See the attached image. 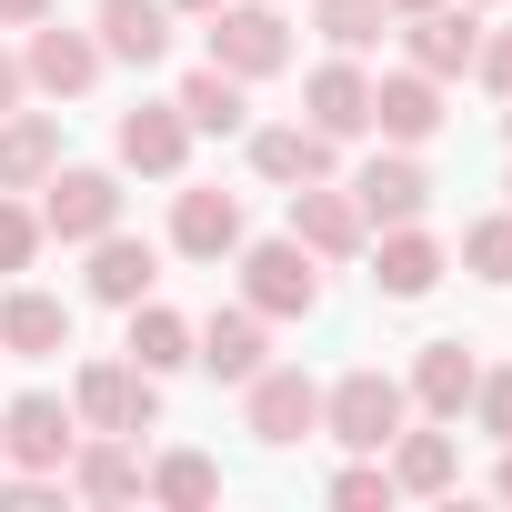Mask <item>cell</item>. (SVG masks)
Here are the masks:
<instances>
[{
	"mask_svg": "<svg viewBox=\"0 0 512 512\" xmlns=\"http://www.w3.org/2000/svg\"><path fill=\"white\" fill-rule=\"evenodd\" d=\"M61 492L71 502H141V442L131 432H81L71 462H61Z\"/></svg>",
	"mask_w": 512,
	"mask_h": 512,
	"instance_id": "cell-21",
	"label": "cell"
},
{
	"mask_svg": "<svg viewBox=\"0 0 512 512\" xmlns=\"http://www.w3.org/2000/svg\"><path fill=\"white\" fill-rule=\"evenodd\" d=\"M201 41H211V61H221L231 81H282V71L302 61L282 0H221V11L201 21Z\"/></svg>",
	"mask_w": 512,
	"mask_h": 512,
	"instance_id": "cell-3",
	"label": "cell"
},
{
	"mask_svg": "<svg viewBox=\"0 0 512 512\" xmlns=\"http://www.w3.org/2000/svg\"><path fill=\"white\" fill-rule=\"evenodd\" d=\"M452 262L472 272V282H512V211H482V221H462V251Z\"/></svg>",
	"mask_w": 512,
	"mask_h": 512,
	"instance_id": "cell-31",
	"label": "cell"
},
{
	"mask_svg": "<svg viewBox=\"0 0 512 512\" xmlns=\"http://www.w3.org/2000/svg\"><path fill=\"white\" fill-rule=\"evenodd\" d=\"M241 432L262 442V452H302V442H322V382L302 372V362H262L241 382Z\"/></svg>",
	"mask_w": 512,
	"mask_h": 512,
	"instance_id": "cell-4",
	"label": "cell"
},
{
	"mask_svg": "<svg viewBox=\"0 0 512 512\" xmlns=\"http://www.w3.org/2000/svg\"><path fill=\"white\" fill-rule=\"evenodd\" d=\"M241 151H251V181H272V191H302V181H332L342 171V141L312 131V121H251Z\"/></svg>",
	"mask_w": 512,
	"mask_h": 512,
	"instance_id": "cell-7",
	"label": "cell"
},
{
	"mask_svg": "<svg viewBox=\"0 0 512 512\" xmlns=\"http://www.w3.org/2000/svg\"><path fill=\"white\" fill-rule=\"evenodd\" d=\"M442 282H452V251H442L422 221L372 231V292H382V302H432Z\"/></svg>",
	"mask_w": 512,
	"mask_h": 512,
	"instance_id": "cell-11",
	"label": "cell"
},
{
	"mask_svg": "<svg viewBox=\"0 0 512 512\" xmlns=\"http://www.w3.org/2000/svg\"><path fill=\"white\" fill-rule=\"evenodd\" d=\"M111 161H121L131 181H181V171H191V121H181V101L121 111V121H111Z\"/></svg>",
	"mask_w": 512,
	"mask_h": 512,
	"instance_id": "cell-10",
	"label": "cell"
},
{
	"mask_svg": "<svg viewBox=\"0 0 512 512\" xmlns=\"http://www.w3.org/2000/svg\"><path fill=\"white\" fill-rule=\"evenodd\" d=\"M472 51H482V0H442V11L402 21V61L432 81H472Z\"/></svg>",
	"mask_w": 512,
	"mask_h": 512,
	"instance_id": "cell-14",
	"label": "cell"
},
{
	"mask_svg": "<svg viewBox=\"0 0 512 512\" xmlns=\"http://www.w3.org/2000/svg\"><path fill=\"white\" fill-rule=\"evenodd\" d=\"M81 442V412L61 392H11L0 402V452H11V472H61Z\"/></svg>",
	"mask_w": 512,
	"mask_h": 512,
	"instance_id": "cell-8",
	"label": "cell"
},
{
	"mask_svg": "<svg viewBox=\"0 0 512 512\" xmlns=\"http://www.w3.org/2000/svg\"><path fill=\"white\" fill-rule=\"evenodd\" d=\"M382 462H392V492H402V502H442V492L462 482V442H452V422H432V432L402 422V432L382 442Z\"/></svg>",
	"mask_w": 512,
	"mask_h": 512,
	"instance_id": "cell-23",
	"label": "cell"
},
{
	"mask_svg": "<svg viewBox=\"0 0 512 512\" xmlns=\"http://www.w3.org/2000/svg\"><path fill=\"white\" fill-rule=\"evenodd\" d=\"M332 502H352V512H372V502H402V492H392V462H382V452H352V462L332 472Z\"/></svg>",
	"mask_w": 512,
	"mask_h": 512,
	"instance_id": "cell-32",
	"label": "cell"
},
{
	"mask_svg": "<svg viewBox=\"0 0 512 512\" xmlns=\"http://www.w3.org/2000/svg\"><path fill=\"white\" fill-rule=\"evenodd\" d=\"M442 121H452V111H442V81H432V71H412V61H402V71H382V81H372V131H382L392 151H422Z\"/></svg>",
	"mask_w": 512,
	"mask_h": 512,
	"instance_id": "cell-19",
	"label": "cell"
},
{
	"mask_svg": "<svg viewBox=\"0 0 512 512\" xmlns=\"http://www.w3.org/2000/svg\"><path fill=\"white\" fill-rule=\"evenodd\" d=\"M231 272H241V302L262 312V322H312V312H322V262H312L292 231L241 241V251H231Z\"/></svg>",
	"mask_w": 512,
	"mask_h": 512,
	"instance_id": "cell-2",
	"label": "cell"
},
{
	"mask_svg": "<svg viewBox=\"0 0 512 512\" xmlns=\"http://www.w3.org/2000/svg\"><path fill=\"white\" fill-rule=\"evenodd\" d=\"M0 352L11 362H51V352H71V302L61 292H41L31 272L0 292Z\"/></svg>",
	"mask_w": 512,
	"mask_h": 512,
	"instance_id": "cell-22",
	"label": "cell"
},
{
	"mask_svg": "<svg viewBox=\"0 0 512 512\" xmlns=\"http://www.w3.org/2000/svg\"><path fill=\"white\" fill-rule=\"evenodd\" d=\"M121 322H131V332H121V352H131V362H141L151 382H171V372L191 362V312H171L161 292H151V302H131Z\"/></svg>",
	"mask_w": 512,
	"mask_h": 512,
	"instance_id": "cell-28",
	"label": "cell"
},
{
	"mask_svg": "<svg viewBox=\"0 0 512 512\" xmlns=\"http://www.w3.org/2000/svg\"><path fill=\"white\" fill-rule=\"evenodd\" d=\"M31 101V81H21V51H0V111H21Z\"/></svg>",
	"mask_w": 512,
	"mask_h": 512,
	"instance_id": "cell-37",
	"label": "cell"
},
{
	"mask_svg": "<svg viewBox=\"0 0 512 512\" xmlns=\"http://www.w3.org/2000/svg\"><path fill=\"white\" fill-rule=\"evenodd\" d=\"M292 241L312 251V262H362V251H372V221H362V201H352L342 181H302V191H292Z\"/></svg>",
	"mask_w": 512,
	"mask_h": 512,
	"instance_id": "cell-13",
	"label": "cell"
},
{
	"mask_svg": "<svg viewBox=\"0 0 512 512\" xmlns=\"http://www.w3.org/2000/svg\"><path fill=\"white\" fill-rule=\"evenodd\" d=\"M492 492H502V502H512V442H502V472H492Z\"/></svg>",
	"mask_w": 512,
	"mask_h": 512,
	"instance_id": "cell-39",
	"label": "cell"
},
{
	"mask_svg": "<svg viewBox=\"0 0 512 512\" xmlns=\"http://www.w3.org/2000/svg\"><path fill=\"white\" fill-rule=\"evenodd\" d=\"M41 231H51V241H71V251H91L101 231H121V171L61 161V171L41 181Z\"/></svg>",
	"mask_w": 512,
	"mask_h": 512,
	"instance_id": "cell-6",
	"label": "cell"
},
{
	"mask_svg": "<svg viewBox=\"0 0 512 512\" xmlns=\"http://www.w3.org/2000/svg\"><path fill=\"white\" fill-rule=\"evenodd\" d=\"M51 251V231H41V201L31 191H0V282H21L31 262Z\"/></svg>",
	"mask_w": 512,
	"mask_h": 512,
	"instance_id": "cell-30",
	"label": "cell"
},
{
	"mask_svg": "<svg viewBox=\"0 0 512 512\" xmlns=\"http://www.w3.org/2000/svg\"><path fill=\"white\" fill-rule=\"evenodd\" d=\"M181 121H191V141H231V131H251V81H231L221 61H201V71H181Z\"/></svg>",
	"mask_w": 512,
	"mask_h": 512,
	"instance_id": "cell-25",
	"label": "cell"
},
{
	"mask_svg": "<svg viewBox=\"0 0 512 512\" xmlns=\"http://www.w3.org/2000/svg\"><path fill=\"white\" fill-rule=\"evenodd\" d=\"M472 382H482V362H472V342H422L412 352V372H402V392H412V412L422 422H462L472 412Z\"/></svg>",
	"mask_w": 512,
	"mask_h": 512,
	"instance_id": "cell-20",
	"label": "cell"
},
{
	"mask_svg": "<svg viewBox=\"0 0 512 512\" xmlns=\"http://www.w3.org/2000/svg\"><path fill=\"white\" fill-rule=\"evenodd\" d=\"M81 292H91V302H111V312L151 302V292H161V241H131V231H101V241H91V272H81Z\"/></svg>",
	"mask_w": 512,
	"mask_h": 512,
	"instance_id": "cell-24",
	"label": "cell"
},
{
	"mask_svg": "<svg viewBox=\"0 0 512 512\" xmlns=\"http://www.w3.org/2000/svg\"><path fill=\"white\" fill-rule=\"evenodd\" d=\"M141 502H161V512H211V502H221V462L191 452V442H171V452L141 462Z\"/></svg>",
	"mask_w": 512,
	"mask_h": 512,
	"instance_id": "cell-27",
	"label": "cell"
},
{
	"mask_svg": "<svg viewBox=\"0 0 512 512\" xmlns=\"http://www.w3.org/2000/svg\"><path fill=\"white\" fill-rule=\"evenodd\" d=\"M472 432H482V442H512V362H492V372L472 382Z\"/></svg>",
	"mask_w": 512,
	"mask_h": 512,
	"instance_id": "cell-33",
	"label": "cell"
},
{
	"mask_svg": "<svg viewBox=\"0 0 512 512\" xmlns=\"http://www.w3.org/2000/svg\"><path fill=\"white\" fill-rule=\"evenodd\" d=\"M312 31H322L332 51H352V61H372V51L392 41V0H312Z\"/></svg>",
	"mask_w": 512,
	"mask_h": 512,
	"instance_id": "cell-29",
	"label": "cell"
},
{
	"mask_svg": "<svg viewBox=\"0 0 512 512\" xmlns=\"http://www.w3.org/2000/svg\"><path fill=\"white\" fill-rule=\"evenodd\" d=\"M302 121L332 131V141H362V131H372V71H362L352 51L312 61V71H302Z\"/></svg>",
	"mask_w": 512,
	"mask_h": 512,
	"instance_id": "cell-16",
	"label": "cell"
},
{
	"mask_svg": "<svg viewBox=\"0 0 512 512\" xmlns=\"http://www.w3.org/2000/svg\"><path fill=\"white\" fill-rule=\"evenodd\" d=\"M402 422H412V392H402V372H382V362H352L342 382H322V442H342V452H382Z\"/></svg>",
	"mask_w": 512,
	"mask_h": 512,
	"instance_id": "cell-1",
	"label": "cell"
},
{
	"mask_svg": "<svg viewBox=\"0 0 512 512\" xmlns=\"http://www.w3.org/2000/svg\"><path fill=\"white\" fill-rule=\"evenodd\" d=\"M502 211H512V171H502Z\"/></svg>",
	"mask_w": 512,
	"mask_h": 512,
	"instance_id": "cell-42",
	"label": "cell"
},
{
	"mask_svg": "<svg viewBox=\"0 0 512 512\" xmlns=\"http://www.w3.org/2000/svg\"><path fill=\"white\" fill-rule=\"evenodd\" d=\"M342 191L362 201V221H372V231H392V221H422V211H432V171H422V151H392V141H382Z\"/></svg>",
	"mask_w": 512,
	"mask_h": 512,
	"instance_id": "cell-15",
	"label": "cell"
},
{
	"mask_svg": "<svg viewBox=\"0 0 512 512\" xmlns=\"http://www.w3.org/2000/svg\"><path fill=\"white\" fill-rule=\"evenodd\" d=\"M241 241H251L241 191H211V181H181L171 191V251H181V262H231Z\"/></svg>",
	"mask_w": 512,
	"mask_h": 512,
	"instance_id": "cell-12",
	"label": "cell"
},
{
	"mask_svg": "<svg viewBox=\"0 0 512 512\" xmlns=\"http://www.w3.org/2000/svg\"><path fill=\"white\" fill-rule=\"evenodd\" d=\"M221 11V0H171V21H211Z\"/></svg>",
	"mask_w": 512,
	"mask_h": 512,
	"instance_id": "cell-38",
	"label": "cell"
},
{
	"mask_svg": "<svg viewBox=\"0 0 512 512\" xmlns=\"http://www.w3.org/2000/svg\"><path fill=\"white\" fill-rule=\"evenodd\" d=\"M0 502H11V512H51L61 502V472H0Z\"/></svg>",
	"mask_w": 512,
	"mask_h": 512,
	"instance_id": "cell-35",
	"label": "cell"
},
{
	"mask_svg": "<svg viewBox=\"0 0 512 512\" xmlns=\"http://www.w3.org/2000/svg\"><path fill=\"white\" fill-rule=\"evenodd\" d=\"M0 472H11V452H0Z\"/></svg>",
	"mask_w": 512,
	"mask_h": 512,
	"instance_id": "cell-43",
	"label": "cell"
},
{
	"mask_svg": "<svg viewBox=\"0 0 512 512\" xmlns=\"http://www.w3.org/2000/svg\"><path fill=\"white\" fill-rule=\"evenodd\" d=\"M91 41L121 71H161L171 61V0H91Z\"/></svg>",
	"mask_w": 512,
	"mask_h": 512,
	"instance_id": "cell-17",
	"label": "cell"
},
{
	"mask_svg": "<svg viewBox=\"0 0 512 512\" xmlns=\"http://www.w3.org/2000/svg\"><path fill=\"white\" fill-rule=\"evenodd\" d=\"M101 71H111V61H101V41H91V31H71L61 11H51V21H31V41H21V81H31L41 101H81Z\"/></svg>",
	"mask_w": 512,
	"mask_h": 512,
	"instance_id": "cell-9",
	"label": "cell"
},
{
	"mask_svg": "<svg viewBox=\"0 0 512 512\" xmlns=\"http://www.w3.org/2000/svg\"><path fill=\"white\" fill-rule=\"evenodd\" d=\"M61 0H0V31H31V21H51Z\"/></svg>",
	"mask_w": 512,
	"mask_h": 512,
	"instance_id": "cell-36",
	"label": "cell"
},
{
	"mask_svg": "<svg viewBox=\"0 0 512 512\" xmlns=\"http://www.w3.org/2000/svg\"><path fill=\"white\" fill-rule=\"evenodd\" d=\"M412 11H442V0H392V21H412Z\"/></svg>",
	"mask_w": 512,
	"mask_h": 512,
	"instance_id": "cell-40",
	"label": "cell"
},
{
	"mask_svg": "<svg viewBox=\"0 0 512 512\" xmlns=\"http://www.w3.org/2000/svg\"><path fill=\"white\" fill-rule=\"evenodd\" d=\"M71 412H81V432H161V382L131 362V352H101V362H81L71 372Z\"/></svg>",
	"mask_w": 512,
	"mask_h": 512,
	"instance_id": "cell-5",
	"label": "cell"
},
{
	"mask_svg": "<svg viewBox=\"0 0 512 512\" xmlns=\"http://www.w3.org/2000/svg\"><path fill=\"white\" fill-rule=\"evenodd\" d=\"M502 141H512V101H502Z\"/></svg>",
	"mask_w": 512,
	"mask_h": 512,
	"instance_id": "cell-41",
	"label": "cell"
},
{
	"mask_svg": "<svg viewBox=\"0 0 512 512\" xmlns=\"http://www.w3.org/2000/svg\"><path fill=\"white\" fill-rule=\"evenodd\" d=\"M191 362L211 372V382H251V372H262L272 362V322L262 312H251V302H231V312H211V322H191Z\"/></svg>",
	"mask_w": 512,
	"mask_h": 512,
	"instance_id": "cell-18",
	"label": "cell"
},
{
	"mask_svg": "<svg viewBox=\"0 0 512 512\" xmlns=\"http://www.w3.org/2000/svg\"><path fill=\"white\" fill-rule=\"evenodd\" d=\"M61 171V111H0V191H41Z\"/></svg>",
	"mask_w": 512,
	"mask_h": 512,
	"instance_id": "cell-26",
	"label": "cell"
},
{
	"mask_svg": "<svg viewBox=\"0 0 512 512\" xmlns=\"http://www.w3.org/2000/svg\"><path fill=\"white\" fill-rule=\"evenodd\" d=\"M472 81H482L492 101H512V31H492V21H482V51H472Z\"/></svg>",
	"mask_w": 512,
	"mask_h": 512,
	"instance_id": "cell-34",
	"label": "cell"
}]
</instances>
